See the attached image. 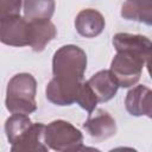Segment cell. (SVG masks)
<instances>
[{
	"label": "cell",
	"instance_id": "1",
	"mask_svg": "<svg viewBox=\"0 0 152 152\" xmlns=\"http://www.w3.org/2000/svg\"><path fill=\"white\" fill-rule=\"evenodd\" d=\"M37 82L28 72H20L14 75L6 89L5 104L12 114L28 115L37 109L36 102Z\"/></svg>",
	"mask_w": 152,
	"mask_h": 152
},
{
	"label": "cell",
	"instance_id": "2",
	"mask_svg": "<svg viewBox=\"0 0 152 152\" xmlns=\"http://www.w3.org/2000/svg\"><path fill=\"white\" fill-rule=\"evenodd\" d=\"M86 69L87 55L77 45H64L53 53L52 74L56 78L70 82H83Z\"/></svg>",
	"mask_w": 152,
	"mask_h": 152
},
{
	"label": "cell",
	"instance_id": "3",
	"mask_svg": "<svg viewBox=\"0 0 152 152\" xmlns=\"http://www.w3.org/2000/svg\"><path fill=\"white\" fill-rule=\"evenodd\" d=\"M44 140L48 147L57 152H75L83 146L81 131L64 120H55L45 126Z\"/></svg>",
	"mask_w": 152,
	"mask_h": 152
},
{
	"label": "cell",
	"instance_id": "4",
	"mask_svg": "<svg viewBox=\"0 0 152 152\" xmlns=\"http://www.w3.org/2000/svg\"><path fill=\"white\" fill-rule=\"evenodd\" d=\"M145 63L146 62L138 56L127 52H116L110 63L109 70L115 77L119 87L129 88L135 86L140 80Z\"/></svg>",
	"mask_w": 152,
	"mask_h": 152
},
{
	"label": "cell",
	"instance_id": "5",
	"mask_svg": "<svg viewBox=\"0 0 152 152\" xmlns=\"http://www.w3.org/2000/svg\"><path fill=\"white\" fill-rule=\"evenodd\" d=\"M0 40L10 46L30 45V21L20 14L0 18Z\"/></svg>",
	"mask_w": 152,
	"mask_h": 152
},
{
	"label": "cell",
	"instance_id": "6",
	"mask_svg": "<svg viewBox=\"0 0 152 152\" xmlns=\"http://www.w3.org/2000/svg\"><path fill=\"white\" fill-rule=\"evenodd\" d=\"M113 45L116 52H127L142 58L145 62L152 56V42L142 34L116 33L113 37Z\"/></svg>",
	"mask_w": 152,
	"mask_h": 152
},
{
	"label": "cell",
	"instance_id": "7",
	"mask_svg": "<svg viewBox=\"0 0 152 152\" xmlns=\"http://www.w3.org/2000/svg\"><path fill=\"white\" fill-rule=\"evenodd\" d=\"M82 83L52 77L45 89L46 99L56 106H70L76 102Z\"/></svg>",
	"mask_w": 152,
	"mask_h": 152
},
{
	"label": "cell",
	"instance_id": "8",
	"mask_svg": "<svg viewBox=\"0 0 152 152\" xmlns=\"http://www.w3.org/2000/svg\"><path fill=\"white\" fill-rule=\"evenodd\" d=\"M83 127L95 140H104L116 133V122L114 118L103 109H97L89 114Z\"/></svg>",
	"mask_w": 152,
	"mask_h": 152
},
{
	"label": "cell",
	"instance_id": "9",
	"mask_svg": "<svg viewBox=\"0 0 152 152\" xmlns=\"http://www.w3.org/2000/svg\"><path fill=\"white\" fill-rule=\"evenodd\" d=\"M104 25L106 21L103 15L94 8H84L80 11L75 18L76 31L86 38H94L99 36L103 31Z\"/></svg>",
	"mask_w": 152,
	"mask_h": 152
},
{
	"label": "cell",
	"instance_id": "10",
	"mask_svg": "<svg viewBox=\"0 0 152 152\" xmlns=\"http://www.w3.org/2000/svg\"><path fill=\"white\" fill-rule=\"evenodd\" d=\"M44 132L45 126L43 124H33L19 140L12 144L11 152H49L44 140Z\"/></svg>",
	"mask_w": 152,
	"mask_h": 152
},
{
	"label": "cell",
	"instance_id": "11",
	"mask_svg": "<svg viewBox=\"0 0 152 152\" xmlns=\"http://www.w3.org/2000/svg\"><path fill=\"white\" fill-rule=\"evenodd\" d=\"M87 82L96 95L99 102L112 100L119 89V84L110 70H101L93 75Z\"/></svg>",
	"mask_w": 152,
	"mask_h": 152
},
{
	"label": "cell",
	"instance_id": "12",
	"mask_svg": "<svg viewBox=\"0 0 152 152\" xmlns=\"http://www.w3.org/2000/svg\"><path fill=\"white\" fill-rule=\"evenodd\" d=\"M57 34L56 26L50 20L30 21V46L33 51L40 52Z\"/></svg>",
	"mask_w": 152,
	"mask_h": 152
},
{
	"label": "cell",
	"instance_id": "13",
	"mask_svg": "<svg viewBox=\"0 0 152 152\" xmlns=\"http://www.w3.org/2000/svg\"><path fill=\"white\" fill-rule=\"evenodd\" d=\"M121 17L152 26V1H125L121 6Z\"/></svg>",
	"mask_w": 152,
	"mask_h": 152
},
{
	"label": "cell",
	"instance_id": "14",
	"mask_svg": "<svg viewBox=\"0 0 152 152\" xmlns=\"http://www.w3.org/2000/svg\"><path fill=\"white\" fill-rule=\"evenodd\" d=\"M55 1L52 0H27L23 2L24 18L27 21L50 20L55 12Z\"/></svg>",
	"mask_w": 152,
	"mask_h": 152
},
{
	"label": "cell",
	"instance_id": "15",
	"mask_svg": "<svg viewBox=\"0 0 152 152\" xmlns=\"http://www.w3.org/2000/svg\"><path fill=\"white\" fill-rule=\"evenodd\" d=\"M32 122L28 118V115L24 114H12L5 124V132L8 142L12 145L17 140H19L31 127Z\"/></svg>",
	"mask_w": 152,
	"mask_h": 152
},
{
	"label": "cell",
	"instance_id": "16",
	"mask_svg": "<svg viewBox=\"0 0 152 152\" xmlns=\"http://www.w3.org/2000/svg\"><path fill=\"white\" fill-rule=\"evenodd\" d=\"M148 88L140 84L132 88L125 99V107L126 110L133 116H141L142 115V101L145 94L147 93Z\"/></svg>",
	"mask_w": 152,
	"mask_h": 152
},
{
	"label": "cell",
	"instance_id": "17",
	"mask_svg": "<svg viewBox=\"0 0 152 152\" xmlns=\"http://www.w3.org/2000/svg\"><path fill=\"white\" fill-rule=\"evenodd\" d=\"M76 103L80 104L81 108H83L84 110H87L89 114H91L95 108L96 104L99 103L96 95L94 94V91L91 90V88L89 87L88 82H83L81 88H80V93L76 100Z\"/></svg>",
	"mask_w": 152,
	"mask_h": 152
},
{
	"label": "cell",
	"instance_id": "18",
	"mask_svg": "<svg viewBox=\"0 0 152 152\" xmlns=\"http://www.w3.org/2000/svg\"><path fill=\"white\" fill-rule=\"evenodd\" d=\"M23 2L19 0H1L0 1V18L7 15L20 14Z\"/></svg>",
	"mask_w": 152,
	"mask_h": 152
},
{
	"label": "cell",
	"instance_id": "19",
	"mask_svg": "<svg viewBox=\"0 0 152 152\" xmlns=\"http://www.w3.org/2000/svg\"><path fill=\"white\" fill-rule=\"evenodd\" d=\"M142 115L152 119V89H148L142 101Z\"/></svg>",
	"mask_w": 152,
	"mask_h": 152
},
{
	"label": "cell",
	"instance_id": "20",
	"mask_svg": "<svg viewBox=\"0 0 152 152\" xmlns=\"http://www.w3.org/2000/svg\"><path fill=\"white\" fill-rule=\"evenodd\" d=\"M109 152H138V151L135 148H133V147H124V146H121V147H115V148L110 150Z\"/></svg>",
	"mask_w": 152,
	"mask_h": 152
},
{
	"label": "cell",
	"instance_id": "21",
	"mask_svg": "<svg viewBox=\"0 0 152 152\" xmlns=\"http://www.w3.org/2000/svg\"><path fill=\"white\" fill-rule=\"evenodd\" d=\"M75 152H101L99 148H95V147H90V146H81L77 151Z\"/></svg>",
	"mask_w": 152,
	"mask_h": 152
},
{
	"label": "cell",
	"instance_id": "22",
	"mask_svg": "<svg viewBox=\"0 0 152 152\" xmlns=\"http://www.w3.org/2000/svg\"><path fill=\"white\" fill-rule=\"evenodd\" d=\"M146 68H147V71H148V74H150V76H151V78H152V56L148 58V61L146 62Z\"/></svg>",
	"mask_w": 152,
	"mask_h": 152
}]
</instances>
